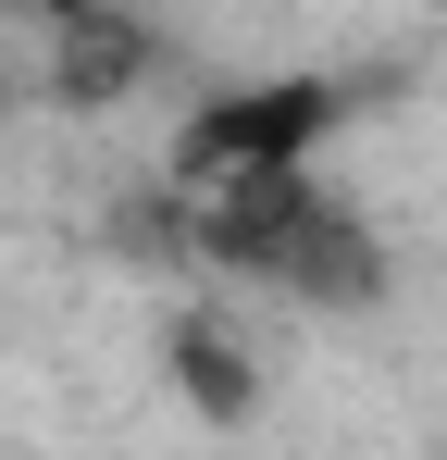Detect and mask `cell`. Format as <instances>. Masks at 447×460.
Wrapping results in <instances>:
<instances>
[{
	"mask_svg": "<svg viewBox=\"0 0 447 460\" xmlns=\"http://www.w3.org/2000/svg\"><path fill=\"white\" fill-rule=\"evenodd\" d=\"M149 236L187 249L224 287H274V299H298V311H372L385 299V249H372V225L323 174L261 187V199H162Z\"/></svg>",
	"mask_w": 447,
	"mask_h": 460,
	"instance_id": "cell-1",
	"label": "cell"
},
{
	"mask_svg": "<svg viewBox=\"0 0 447 460\" xmlns=\"http://www.w3.org/2000/svg\"><path fill=\"white\" fill-rule=\"evenodd\" d=\"M336 125H348V87L336 75H261V87H224V100H187V125L162 150V199H261V187H298Z\"/></svg>",
	"mask_w": 447,
	"mask_h": 460,
	"instance_id": "cell-2",
	"label": "cell"
},
{
	"mask_svg": "<svg viewBox=\"0 0 447 460\" xmlns=\"http://www.w3.org/2000/svg\"><path fill=\"white\" fill-rule=\"evenodd\" d=\"M149 63H162V38H149V25H112V13H63V25H50V100H74V112L125 100Z\"/></svg>",
	"mask_w": 447,
	"mask_h": 460,
	"instance_id": "cell-3",
	"label": "cell"
},
{
	"mask_svg": "<svg viewBox=\"0 0 447 460\" xmlns=\"http://www.w3.org/2000/svg\"><path fill=\"white\" fill-rule=\"evenodd\" d=\"M174 374H187V398L212 411V423H249V349L224 336V299H199V311H174Z\"/></svg>",
	"mask_w": 447,
	"mask_h": 460,
	"instance_id": "cell-4",
	"label": "cell"
}]
</instances>
